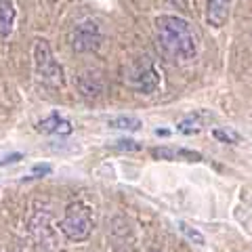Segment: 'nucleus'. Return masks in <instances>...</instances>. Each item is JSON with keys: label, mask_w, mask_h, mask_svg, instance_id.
Instances as JSON below:
<instances>
[{"label": "nucleus", "mask_w": 252, "mask_h": 252, "mask_svg": "<svg viewBox=\"0 0 252 252\" xmlns=\"http://www.w3.org/2000/svg\"><path fill=\"white\" fill-rule=\"evenodd\" d=\"M93 215H91V208L86 206L84 202L76 200L72 204H67L65 208V215L61 219V225L59 229L61 233L65 235L67 240L72 242H86L93 233Z\"/></svg>", "instance_id": "obj_2"}, {"label": "nucleus", "mask_w": 252, "mask_h": 252, "mask_svg": "<svg viewBox=\"0 0 252 252\" xmlns=\"http://www.w3.org/2000/svg\"><path fill=\"white\" fill-rule=\"evenodd\" d=\"M107 124L112 126V128L130 130V132H135V130H139L141 126H143V122H141L139 118H135V116H118V118H112Z\"/></svg>", "instance_id": "obj_10"}, {"label": "nucleus", "mask_w": 252, "mask_h": 252, "mask_svg": "<svg viewBox=\"0 0 252 252\" xmlns=\"http://www.w3.org/2000/svg\"><path fill=\"white\" fill-rule=\"evenodd\" d=\"M145 80H149V84H152V86H158V74H156V69L152 67V63H149V61H145V65H139L137 74L130 76V84L135 86V89L143 91V93H149Z\"/></svg>", "instance_id": "obj_8"}, {"label": "nucleus", "mask_w": 252, "mask_h": 252, "mask_svg": "<svg viewBox=\"0 0 252 252\" xmlns=\"http://www.w3.org/2000/svg\"><path fill=\"white\" fill-rule=\"evenodd\" d=\"M51 172H53V168L49 166V164H38V166L32 168V175L28 179H42L46 175H51Z\"/></svg>", "instance_id": "obj_15"}, {"label": "nucleus", "mask_w": 252, "mask_h": 252, "mask_svg": "<svg viewBox=\"0 0 252 252\" xmlns=\"http://www.w3.org/2000/svg\"><path fill=\"white\" fill-rule=\"evenodd\" d=\"M152 252H160V250H152Z\"/></svg>", "instance_id": "obj_17"}, {"label": "nucleus", "mask_w": 252, "mask_h": 252, "mask_svg": "<svg viewBox=\"0 0 252 252\" xmlns=\"http://www.w3.org/2000/svg\"><path fill=\"white\" fill-rule=\"evenodd\" d=\"M15 23V9L11 0H0V36L6 38L13 32Z\"/></svg>", "instance_id": "obj_9"}, {"label": "nucleus", "mask_w": 252, "mask_h": 252, "mask_svg": "<svg viewBox=\"0 0 252 252\" xmlns=\"http://www.w3.org/2000/svg\"><path fill=\"white\" fill-rule=\"evenodd\" d=\"M158 46L175 61H193L198 55V38L189 21L177 15H160L154 21Z\"/></svg>", "instance_id": "obj_1"}, {"label": "nucleus", "mask_w": 252, "mask_h": 252, "mask_svg": "<svg viewBox=\"0 0 252 252\" xmlns=\"http://www.w3.org/2000/svg\"><path fill=\"white\" fill-rule=\"evenodd\" d=\"M36 128L40 132H46V135H69L72 132V124L59 114H51L42 122H38Z\"/></svg>", "instance_id": "obj_7"}, {"label": "nucleus", "mask_w": 252, "mask_h": 252, "mask_svg": "<svg viewBox=\"0 0 252 252\" xmlns=\"http://www.w3.org/2000/svg\"><path fill=\"white\" fill-rule=\"evenodd\" d=\"M231 0H208L206 2V23L212 28H223L229 21Z\"/></svg>", "instance_id": "obj_6"}, {"label": "nucleus", "mask_w": 252, "mask_h": 252, "mask_svg": "<svg viewBox=\"0 0 252 252\" xmlns=\"http://www.w3.org/2000/svg\"><path fill=\"white\" fill-rule=\"evenodd\" d=\"M0 252H2V250H0Z\"/></svg>", "instance_id": "obj_18"}, {"label": "nucleus", "mask_w": 252, "mask_h": 252, "mask_svg": "<svg viewBox=\"0 0 252 252\" xmlns=\"http://www.w3.org/2000/svg\"><path fill=\"white\" fill-rule=\"evenodd\" d=\"M112 149H120V152H139L141 149V143L132 139H118L112 143Z\"/></svg>", "instance_id": "obj_14"}, {"label": "nucleus", "mask_w": 252, "mask_h": 252, "mask_svg": "<svg viewBox=\"0 0 252 252\" xmlns=\"http://www.w3.org/2000/svg\"><path fill=\"white\" fill-rule=\"evenodd\" d=\"M212 137H215L217 141H220V143H231V145H235V143H240V135L235 130H231V128H215L212 130Z\"/></svg>", "instance_id": "obj_12"}, {"label": "nucleus", "mask_w": 252, "mask_h": 252, "mask_svg": "<svg viewBox=\"0 0 252 252\" xmlns=\"http://www.w3.org/2000/svg\"><path fill=\"white\" fill-rule=\"evenodd\" d=\"M72 46L78 53H91L101 46V30L93 19H84L78 23L72 34Z\"/></svg>", "instance_id": "obj_4"}, {"label": "nucleus", "mask_w": 252, "mask_h": 252, "mask_svg": "<svg viewBox=\"0 0 252 252\" xmlns=\"http://www.w3.org/2000/svg\"><path fill=\"white\" fill-rule=\"evenodd\" d=\"M23 160V154H11V156H4L2 160H0V166H6V164H15V162H19Z\"/></svg>", "instance_id": "obj_16"}, {"label": "nucleus", "mask_w": 252, "mask_h": 252, "mask_svg": "<svg viewBox=\"0 0 252 252\" xmlns=\"http://www.w3.org/2000/svg\"><path fill=\"white\" fill-rule=\"evenodd\" d=\"M177 130L179 132H183V135H195V132H200L202 130V124L198 118H185V120H181L177 124Z\"/></svg>", "instance_id": "obj_13"}, {"label": "nucleus", "mask_w": 252, "mask_h": 252, "mask_svg": "<svg viewBox=\"0 0 252 252\" xmlns=\"http://www.w3.org/2000/svg\"><path fill=\"white\" fill-rule=\"evenodd\" d=\"M179 229H181V233H183L189 242L198 244V246H204V244H206V240H204V235H202L198 229H193V227H189V225L185 223V220H179Z\"/></svg>", "instance_id": "obj_11"}, {"label": "nucleus", "mask_w": 252, "mask_h": 252, "mask_svg": "<svg viewBox=\"0 0 252 252\" xmlns=\"http://www.w3.org/2000/svg\"><path fill=\"white\" fill-rule=\"evenodd\" d=\"M34 67H36V76L53 89L63 86V69L53 57V51L46 40L38 38L34 44Z\"/></svg>", "instance_id": "obj_3"}, {"label": "nucleus", "mask_w": 252, "mask_h": 252, "mask_svg": "<svg viewBox=\"0 0 252 252\" xmlns=\"http://www.w3.org/2000/svg\"><path fill=\"white\" fill-rule=\"evenodd\" d=\"M152 158L156 160H166V162H200L202 160V154L200 152H193V149H185V147H154L152 152Z\"/></svg>", "instance_id": "obj_5"}]
</instances>
